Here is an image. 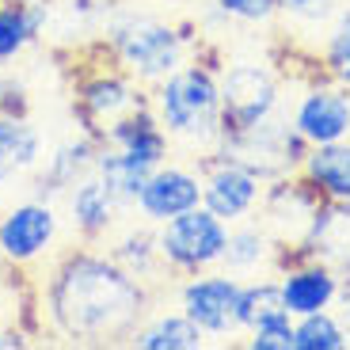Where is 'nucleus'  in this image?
I'll use <instances>...</instances> for the list:
<instances>
[{"instance_id": "473e14b6", "label": "nucleus", "mask_w": 350, "mask_h": 350, "mask_svg": "<svg viewBox=\"0 0 350 350\" xmlns=\"http://www.w3.org/2000/svg\"><path fill=\"white\" fill-rule=\"evenodd\" d=\"M335 312L342 316V324H347V335H350V286H342V293H339V305H335Z\"/></svg>"}, {"instance_id": "a878e982", "label": "nucleus", "mask_w": 350, "mask_h": 350, "mask_svg": "<svg viewBox=\"0 0 350 350\" xmlns=\"http://www.w3.org/2000/svg\"><path fill=\"white\" fill-rule=\"evenodd\" d=\"M96 175H99V179H103V183L111 187V191L133 210V198L141 194V187H145V179L152 175V167L145 164V160L130 157V152L114 149V145H99Z\"/></svg>"}, {"instance_id": "72a5a7b5", "label": "nucleus", "mask_w": 350, "mask_h": 350, "mask_svg": "<svg viewBox=\"0 0 350 350\" xmlns=\"http://www.w3.org/2000/svg\"><path fill=\"white\" fill-rule=\"evenodd\" d=\"M0 271H4V267H0Z\"/></svg>"}, {"instance_id": "412c9836", "label": "nucleus", "mask_w": 350, "mask_h": 350, "mask_svg": "<svg viewBox=\"0 0 350 350\" xmlns=\"http://www.w3.org/2000/svg\"><path fill=\"white\" fill-rule=\"evenodd\" d=\"M99 141L130 152V157H137V160H145L149 167H160L164 160L175 157V145L164 133V126H160L152 103L141 107V111H133V114H126V118H118L114 126H107Z\"/></svg>"}, {"instance_id": "39448f33", "label": "nucleus", "mask_w": 350, "mask_h": 350, "mask_svg": "<svg viewBox=\"0 0 350 350\" xmlns=\"http://www.w3.org/2000/svg\"><path fill=\"white\" fill-rule=\"evenodd\" d=\"M149 107V88L133 80L126 69L107 57L99 65H84L77 72V84H72V114H77V126L88 133L103 137L107 126H114L118 118Z\"/></svg>"}, {"instance_id": "7c9ffc66", "label": "nucleus", "mask_w": 350, "mask_h": 350, "mask_svg": "<svg viewBox=\"0 0 350 350\" xmlns=\"http://www.w3.org/2000/svg\"><path fill=\"white\" fill-rule=\"evenodd\" d=\"M0 114L4 118H31V92H27L23 77L8 72V65H0Z\"/></svg>"}, {"instance_id": "f3484780", "label": "nucleus", "mask_w": 350, "mask_h": 350, "mask_svg": "<svg viewBox=\"0 0 350 350\" xmlns=\"http://www.w3.org/2000/svg\"><path fill=\"white\" fill-rule=\"evenodd\" d=\"M293 255H312V259L327 262L342 278V286H350V202H320L312 225Z\"/></svg>"}, {"instance_id": "9b49d317", "label": "nucleus", "mask_w": 350, "mask_h": 350, "mask_svg": "<svg viewBox=\"0 0 350 350\" xmlns=\"http://www.w3.org/2000/svg\"><path fill=\"white\" fill-rule=\"evenodd\" d=\"M289 126L297 137L312 145H332V141L350 137V88L327 80L324 72L312 84L301 88V96L289 107Z\"/></svg>"}, {"instance_id": "4be33fe9", "label": "nucleus", "mask_w": 350, "mask_h": 350, "mask_svg": "<svg viewBox=\"0 0 350 350\" xmlns=\"http://www.w3.org/2000/svg\"><path fill=\"white\" fill-rule=\"evenodd\" d=\"M297 175L320 194V202H350V137L332 145H312Z\"/></svg>"}, {"instance_id": "1a4fd4ad", "label": "nucleus", "mask_w": 350, "mask_h": 350, "mask_svg": "<svg viewBox=\"0 0 350 350\" xmlns=\"http://www.w3.org/2000/svg\"><path fill=\"white\" fill-rule=\"evenodd\" d=\"M198 172H202V206L213 217H221L225 225H240V221H252L259 213L267 179H259L237 157L213 149L206 157H198Z\"/></svg>"}, {"instance_id": "0eeeda50", "label": "nucleus", "mask_w": 350, "mask_h": 350, "mask_svg": "<svg viewBox=\"0 0 350 350\" xmlns=\"http://www.w3.org/2000/svg\"><path fill=\"white\" fill-rule=\"evenodd\" d=\"M282 77L267 62L221 65V122L228 133H244L282 114Z\"/></svg>"}, {"instance_id": "dca6fc26", "label": "nucleus", "mask_w": 350, "mask_h": 350, "mask_svg": "<svg viewBox=\"0 0 350 350\" xmlns=\"http://www.w3.org/2000/svg\"><path fill=\"white\" fill-rule=\"evenodd\" d=\"M278 286H282V305H286V312L293 320L308 312L335 308L342 293V278L327 262L312 259V255H289L278 271Z\"/></svg>"}, {"instance_id": "f03ea898", "label": "nucleus", "mask_w": 350, "mask_h": 350, "mask_svg": "<svg viewBox=\"0 0 350 350\" xmlns=\"http://www.w3.org/2000/svg\"><path fill=\"white\" fill-rule=\"evenodd\" d=\"M149 103L157 111L175 152L191 160L221 149L225 122H221V65L213 57L194 53L183 69H175L160 84L149 88Z\"/></svg>"}, {"instance_id": "cd10ccee", "label": "nucleus", "mask_w": 350, "mask_h": 350, "mask_svg": "<svg viewBox=\"0 0 350 350\" xmlns=\"http://www.w3.org/2000/svg\"><path fill=\"white\" fill-rule=\"evenodd\" d=\"M206 4L213 19L237 27H271L274 19H282L278 0H206Z\"/></svg>"}, {"instance_id": "2f4dec72", "label": "nucleus", "mask_w": 350, "mask_h": 350, "mask_svg": "<svg viewBox=\"0 0 350 350\" xmlns=\"http://www.w3.org/2000/svg\"><path fill=\"white\" fill-rule=\"evenodd\" d=\"M31 347V332L23 327H0V350H23Z\"/></svg>"}, {"instance_id": "f8f14e48", "label": "nucleus", "mask_w": 350, "mask_h": 350, "mask_svg": "<svg viewBox=\"0 0 350 350\" xmlns=\"http://www.w3.org/2000/svg\"><path fill=\"white\" fill-rule=\"evenodd\" d=\"M202 206V172L198 160H164L160 167H152V175L145 179L141 194L133 198V213L149 225H164V221L179 217V213Z\"/></svg>"}, {"instance_id": "9d476101", "label": "nucleus", "mask_w": 350, "mask_h": 350, "mask_svg": "<svg viewBox=\"0 0 350 350\" xmlns=\"http://www.w3.org/2000/svg\"><path fill=\"white\" fill-rule=\"evenodd\" d=\"M221 152L237 157L240 164H247L259 179L271 183V179H282V175H297L308 145L297 137V130L289 126V114H278V118L255 126V130L228 133V137L221 141Z\"/></svg>"}, {"instance_id": "c756f323", "label": "nucleus", "mask_w": 350, "mask_h": 350, "mask_svg": "<svg viewBox=\"0 0 350 350\" xmlns=\"http://www.w3.org/2000/svg\"><path fill=\"white\" fill-rule=\"evenodd\" d=\"M282 19L293 27H324L342 0H278Z\"/></svg>"}, {"instance_id": "4468645a", "label": "nucleus", "mask_w": 350, "mask_h": 350, "mask_svg": "<svg viewBox=\"0 0 350 350\" xmlns=\"http://www.w3.org/2000/svg\"><path fill=\"white\" fill-rule=\"evenodd\" d=\"M130 210L96 172L84 175L77 187H69L62 198V213L69 221V232L77 244H103L114 228L122 225V213Z\"/></svg>"}, {"instance_id": "6ab92c4d", "label": "nucleus", "mask_w": 350, "mask_h": 350, "mask_svg": "<svg viewBox=\"0 0 350 350\" xmlns=\"http://www.w3.org/2000/svg\"><path fill=\"white\" fill-rule=\"evenodd\" d=\"M107 252H111V259L122 267V271H130L133 278H141L145 286H164L172 274H167L164 267V255H160V240H157V225H149V221H141L137 225H118L107 237Z\"/></svg>"}, {"instance_id": "c85d7f7f", "label": "nucleus", "mask_w": 350, "mask_h": 350, "mask_svg": "<svg viewBox=\"0 0 350 350\" xmlns=\"http://www.w3.org/2000/svg\"><path fill=\"white\" fill-rule=\"evenodd\" d=\"M240 342L247 350H293V316L286 308H274V312L259 316Z\"/></svg>"}, {"instance_id": "b1692460", "label": "nucleus", "mask_w": 350, "mask_h": 350, "mask_svg": "<svg viewBox=\"0 0 350 350\" xmlns=\"http://www.w3.org/2000/svg\"><path fill=\"white\" fill-rule=\"evenodd\" d=\"M130 347H137V350H206L210 339L202 335V327L194 324L183 308L175 305L172 312H149L145 316V324L137 327Z\"/></svg>"}, {"instance_id": "ddd939ff", "label": "nucleus", "mask_w": 350, "mask_h": 350, "mask_svg": "<svg viewBox=\"0 0 350 350\" xmlns=\"http://www.w3.org/2000/svg\"><path fill=\"white\" fill-rule=\"evenodd\" d=\"M316 206H320V194H316L301 175H282V179H271V183H267L255 217H259L262 225H267V232L293 255L301 247V240H305L308 225H312Z\"/></svg>"}, {"instance_id": "6e6552de", "label": "nucleus", "mask_w": 350, "mask_h": 350, "mask_svg": "<svg viewBox=\"0 0 350 350\" xmlns=\"http://www.w3.org/2000/svg\"><path fill=\"white\" fill-rule=\"evenodd\" d=\"M240 289H244V278H237L225 267H217V271H202V274H191V278H179L175 305L202 327V335L210 342H237V339H244Z\"/></svg>"}, {"instance_id": "a211bd4d", "label": "nucleus", "mask_w": 350, "mask_h": 350, "mask_svg": "<svg viewBox=\"0 0 350 350\" xmlns=\"http://www.w3.org/2000/svg\"><path fill=\"white\" fill-rule=\"evenodd\" d=\"M286 259H289V252L267 232V225L259 217H252V221H240V225L228 228V247H225V262L221 267L247 282V278H259V274H278Z\"/></svg>"}, {"instance_id": "393cba45", "label": "nucleus", "mask_w": 350, "mask_h": 350, "mask_svg": "<svg viewBox=\"0 0 350 350\" xmlns=\"http://www.w3.org/2000/svg\"><path fill=\"white\" fill-rule=\"evenodd\" d=\"M316 65L327 80L350 88V0H342L324 23V38L316 50Z\"/></svg>"}, {"instance_id": "2eb2a0df", "label": "nucleus", "mask_w": 350, "mask_h": 350, "mask_svg": "<svg viewBox=\"0 0 350 350\" xmlns=\"http://www.w3.org/2000/svg\"><path fill=\"white\" fill-rule=\"evenodd\" d=\"M99 145H103V141H99L96 133H88V130H80V126H77V133H69V137H62L57 145L46 149L42 164L35 167L27 191L35 194V198L62 202L69 187H77L84 175L96 172Z\"/></svg>"}, {"instance_id": "423d86ee", "label": "nucleus", "mask_w": 350, "mask_h": 350, "mask_svg": "<svg viewBox=\"0 0 350 350\" xmlns=\"http://www.w3.org/2000/svg\"><path fill=\"white\" fill-rule=\"evenodd\" d=\"M228 228L232 225L213 217L206 206H194V210L157 225V240H160L167 274L172 278H191V274H202V271H217L225 262Z\"/></svg>"}, {"instance_id": "aec40b11", "label": "nucleus", "mask_w": 350, "mask_h": 350, "mask_svg": "<svg viewBox=\"0 0 350 350\" xmlns=\"http://www.w3.org/2000/svg\"><path fill=\"white\" fill-rule=\"evenodd\" d=\"M42 157L46 133L31 118H4L0 114V198L16 183H31Z\"/></svg>"}, {"instance_id": "bb28decb", "label": "nucleus", "mask_w": 350, "mask_h": 350, "mask_svg": "<svg viewBox=\"0 0 350 350\" xmlns=\"http://www.w3.org/2000/svg\"><path fill=\"white\" fill-rule=\"evenodd\" d=\"M293 350H350L347 324L335 308L308 312L293 320Z\"/></svg>"}, {"instance_id": "20e7f679", "label": "nucleus", "mask_w": 350, "mask_h": 350, "mask_svg": "<svg viewBox=\"0 0 350 350\" xmlns=\"http://www.w3.org/2000/svg\"><path fill=\"white\" fill-rule=\"evenodd\" d=\"M62 202L27 194L0 210V267L4 271H35L57 255L62 240Z\"/></svg>"}, {"instance_id": "5701e85b", "label": "nucleus", "mask_w": 350, "mask_h": 350, "mask_svg": "<svg viewBox=\"0 0 350 350\" xmlns=\"http://www.w3.org/2000/svg\"><path fill=\"white\" fill-rule=\"evenodd\" d=\"M46 38V0H0V65L19 62Z\"/></svg>"}, {"instance_id": "f257e3e1", "label": "nucleus", "mask_w": 350, "mask_h": 350, "mask_svg": "<svg viewBox=\"0 0 350 350\" xmlns=\"http://www.w3.org/2000/svg\"><path fill=\"white\" fill-rule=\"evenodd\" d=\"M157 289L133 278L99 244L57 252L38 286V320L65 347H122L152 312Z\"/></svg>"}, {"instance_id": "7ed1b4c3", "label": "nucleus", "mask_w": 350, "mask_h": 350, "mask_svg": "<svg viewBox=\"0 0 350 350\" xmlns=\"http://www.w3.org/2000/svg\"><path fill=\"white\" fill-rule=\"evenodd\" d=\"M202 50V38L191 23H172L152 12H137L130 4H114L99 31V53L111 57L145 88L160 84L175 69H183Z\"/></svg>"}]
</instances>
